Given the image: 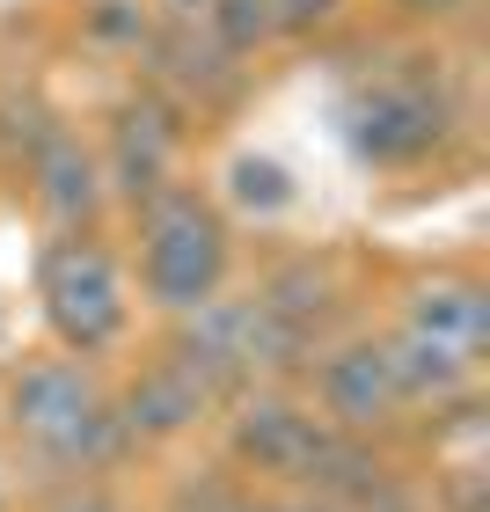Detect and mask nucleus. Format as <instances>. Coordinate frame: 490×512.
Listing matches in <instances>:
<instances>
[{"label":"nucleus","mask_w":490,"mask_h":512,"mask_svg":"<svg viewBox=\"0 0 490 512\" xmlns=\"http://www.w3.org/2000/svg\"><path fill=\"white\" fill-rule=\"evenodd\" d=\"M8 432L59 476H96L118 454V403L81 359H37L8 388Z\"/></svg>","instance_id":"nucleus-1"},{"label":"nucleus","mask_w":490,"mask_h":512,"mask_svg":"<svg viewBox=\"0 0 490 512\" xmlns=\"http://www.w3.org/2000/svg\"><path fill=\"white\" fill-rule=\"evenodd\" d=\"M139 278L161 308L191 315L220 293L227 278V227L198 191H161L147 198V256H139Z\"/></svg>","instance_id":"nucleus-2"},{"label":"nucleus","mask_w":490,"mask_h":512,"mask_svg":"<svg viewBox=\"0 0 490 512\" xmlns=\"http://www.w3.org/2000/svg\"><path fill=\"white\" fill-rule=\"evenodd\" d=\"M37 293H44V315H52L59 344H74L81 359L103 352V344H118V330H125V278H118V264H110L103 242L44 249Z\"/></svg>","instance_id":"nucleus-3"},{"label":"nucleus","mask_w":490,"mask_h":512,"mask_svg":"<svg viewBox=\"0 0 490 512\" xmlns=\"http://www.w3.org/2000/svg\"><path fill=\"white\" fill-rule=\"evenodd\" d=\"M330 425H322L315 410H300L293 395H249L235 410V425H227V447H235L242 469L256 476H286V483H308L315 454L330 447Z\"/></svg>","instance_id":"nucleus-4"},{"label":"nucleus","mask_w":490,"mask_h":512,"mask_svg":"<svg viewBox=\"0 0 490 512\" xmlns=\"http://www.w3.org/2000/svg\"><path fill=\"white\" fill-rule=\"evenodd\" d=\"M315 395H322V425L344 432V439H359V432L381 425V417L410 410L403 388H395L388 344H344V352H330L322 374H315Z\"/></svg>","instance_id":"nucleus-5"},{"label":"nucleus","mask_w":490,"mask_h":512,"mask_svg":"<svg viewBox=\"0 0 490 512\" xmlns=\"http://www.w3.org/2000/svg\"><path fill=\"white\" fill-rule=\"evenodd\" d=\"M352 132L373 161H417L439 139V110L417 88H373V96L352 110Z\"/></svg>","instance_id":"nucleus-6"},{"label":"nucleus","mask_w":490,"mask_h":512,"mask_svg":"<svg viewBox=\"0 0 490 512\" xmlns=\"http://www.w3.org/2000/svg\"><path fill=\"white\" fill-rule=\"evenodd\" d=\"M205 395L191 374H183L176 359H161V366H147L139 374V388L118 403V432H139V439H176V432H191L198 417H205Z\"/></svg>","instance_id":"nucleus-7"},{"label":"nucleus","mask_w":490,"mask_h":512,"mask_svg":"<svg viewBox=\"0 0 490 512\" xmlns=\"http://www.w3.org/2000/svg\"><path fill=\"white\" fill-rule=\"evenodd\" d=\"M388 366H395V388H403V403H447V395L469 388V352H447V344L403 330L388 344Z\"/></svg>","instance_id":"nucleus-8"},{"label":"nucleus","mask_w":490,"mask_h":512,"mask_svg":"<svg viewBox=\"0 0 490 512\" xmlns=\"http://www.w3.org/2000/svg\"><path fill=\"white\" fill-rule=\"evenodd\" d=\"M410 330L432 337V344H447V352H469L476 359V344L490 330V308H483L476 286H425L410 300Z\"/></svg>","instance_id":"nucleus-9"},{"label":"nucleus","mask_w":490,"mask_h":512,"mask_svg":"<svg viewBox=\"0 0 490 512\" xmlns=\"http://www.w3.org/2000/svg\"><path fill=\"white\" fill-rule=\"evenodd\" d=\"M37 198H44L52 220H88V205H96V169H88L81 139L52 132L37 147Z\"/></svg>","instance_id":"nucleus-10"},{"label":"nucleus","mask_w":490,"mask_h":512,"mask_svg":"<svg viewBox=\"0 0 490 512\" xmlns=\"http://www.w3.org/2000/svg\"><path fill=\"white\" fill-rule=\"evenodd\" d=\"M169 154H176V132L169 118H154V110H132L118 125V183L125 198H161V176H169Z\"/></svg>","instance_id":"nucleus-11"},{"label":"nucleus","mask_w":490,"mask_h":512,"mask_svg":"<svg viewBox=\"0 0 490 512\" xmlns=\"http://www.w3.org/2000/svg\"><path fill=\"white\" fill-rule=\"evenodd\" d=\"M235 198L249 205V213H286V205H293V183H286L278 161L242 154V161H235Z\"/></svg>","instance_id":"nucleus-12"},{"label":"nucleus","mask_w":490,"mask_h":512,"mask_svg":"<svg viewBox=\"0 0 490 512\" xmlns=\"http://www.w3.org/2000/svg\"><path fill=\"white\" fill-rule=\"evenodd\" d=\"M213 22H220V44H227V52H249V44L256 37H271L278 30V22H271V0H213Z\"/></svg>","instance_id":"nucleus-13"},{"label":"nucleus","mask_w":490,"mask_h":512,"mask_svg":"<svg viewBox=\"0 0 490 512\" xmlns=\"http://www.w3.org/2000/svg\"><path fill=\"white\" fill-rule=\"evenodd\" d=\"M44 512H125V498H118V491H103L96 476H74V483H66V491L44 505Z\"/></svg>","instance_id":"nucleus-14"},{"label":"nucleus","mask_w":490,"mask_h":512,"mask_svg":"<svg viewBox=\"0 0 490 512\" xmlns=\"http://www.w3.org/2000/svg\"><path fill=\"white\" fill-rule=\"evenodd\" d=\"M337 0H271V22L278 30H315V22H330Z\"/></svg>","instance_id":"nucleus-15"},{"label":"nucleus","mask_w":490,"mask_h":512,"mask_svg":"<svg viewBox=\"0 0 490 512\" xmlns=\"http://www.w3.org/2000/svg\"><path fill=\"white\" fill-rule=\"evenodd\" d=\"M410 8H417V15H439V8H454V0H410Z\"/></svg>","instance_id":"nucleus-16"},{"label":"nucleus","mask_w":490,"mask_h":512,"mask_svg":"<svg viewBox=\"0 0 490 512\" xmlns=\"http://www.w3.org/2000/svg\"><path fill=\"white\" fill-rule=\"evenodd\" d=\"M176 8H213V0H176Z\"/></svg>","instance_id":"nucleus-17"},{"label":"nucleus","mask_w":490,"mask_h":512,"mask_svg":"<svg viewBox=\"0 0 490 512\" xmlns=\"http://www.w3.org/2000/svg\"><path fill=\"white\" fill-rule=\"evenodd\" d=\"M0 512H8V505H0Z\"/></svg>","instance_id":"nucleus-18"}]
</instances>
